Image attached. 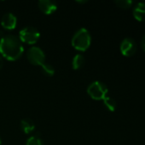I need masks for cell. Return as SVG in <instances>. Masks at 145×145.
Wrapping results in <instances>:
<instances>
[{
  "instance_id": "obj_1",
  "label": "cell",
  "mask_w": 145,
  "mask_h": 145,
  "mask_svg": "<svg viewBox=\"0 0 145 145\" xmlns=\"http://www.w3.org/2000/svg\"><path fill=\"white\" fill-rule=\"evenodd\" d=\"M24 52V47L18 37L5 35L0 39V54L9 61L19 59Z\"/></svg>"
},
{
  "instance_id": "obj_2",
  "label": "cell",
  "mask_w": 145,
  "mask_h": 145,
  "mask_svg": "<svg viewBox=\"0 0 145 145\" xmlns=\"http://www.w3.org/2000/svg\"><path fill=\"white\" fill-rule=\"evenodd\" d=\"M91 42V37L88 30L81 28L75 32L72 38V46L78 51L84 52L89 48Z\"/></svg>"
},
{
  "instance_id": "obj_3",
  "label": "cell",
  "mask_w": 145,
  "mask_h": 145,
  "mask_svg": "<svg viewBox=\"0 0 145 145\" xmlns=\"http://www.w3.org/2000/svg\"><path fill=\"white\" fill-rule=\"evenodd\" d=\"M108 92V87L99 81L93 82L87 88V93L95 100H103L107 97Z\"/></svg>"
},
{
  "instance_id": "obj_4",
  "label": "cell",
  "mask_w": 145,
  "mask_h": 145,
  "mask_svg": "<svg viewBox=\"0 0 145 145\" xmlns=\"http://www.w3.org/2000/svg\"><path fill=\"white\" fill-rule=\"evenodd\" d=\"M40 37L39 31L32 26H27L23 28L19 32V39L21 42H25L26 44H34L38 42Z\"/></svg>"
},
{
  "instance_id": "obj_5",
  "label": "cell",
  "mask_w": 145,
  "mask_h": 145,
  "mask_svg": "<svg viewBox=\"0 0 145 145\" xmlns=\"http://www.w3.org/2000/svg\"><path fill=\"white\" fill-rule=\"evenodd\" d=\"M27 59L28 61L34 65L42 66L45 63V54L38 47H32L28 49Z\"/></svg>"
},
{
  "instance_id": "obj_6",
  "label": "cell",
  "mask_w": 145,
  "mask_h": 145,
  "mask_svg": "<svg viewBox=\"0 0 145 145\" xmlns=\"http://www.w3.org/2000/svg\"><path fill=\"white\" fill-rule=\"evenodd\" d=\"M138 46L134 39L131 37L125 38L121 43V52L124 56H132L137 51Z\"/></svg>"
},
{
  "instance_id": "obj_7",
  "label": "cell",
  "mask_w": 145,
  "mask_h": 145,
  "mask_svg": "<svg viewBox=\"0 0 145 145\" xmlns=\"http://www.w3.org/2000/svg\"><path fill=\"white\" fill-rule=\"evenodd\" d=\"M17 25V19L16 17L11 14V13H7L3 14L1 20V25L7 30H14L16 27Z\"/></svg>"
},
{
  "instance_id": "obj_8",
  "label": "cell",
  "mask_w": 145,
  "mask_h": 145,
  "mask_svg": "<svg viewBox=\"0 0 145 145\" xmlns=\"http://www.w3.org/2000/svg\"><path fill=\"white\" fill-rule=\"evenodd\" d=\"M39 9L45 14H51L57 9V5L50 0H40L38 2Z\"/></svg>"
},
{
  "instance_id": "obj_9",
  "label": "cell",
  "mask_w": 145,
  "mask_h": 145,
  "mask_svg": "<svg viewBox=\"0 0 145 145\" xmlns=\"http://www.w3.org/2000/svg\"><path fill=\"white\" fill-rule=\"evenodd\" d=\"M133 16L138 21H145V3H138L133 8Z\"/></svg>"
},
{
  "instance_id": "obj_10",
  "label": "cell",
  "mask_w": 145,
  "mask_h": 145,
  "mask_svg": "<svg viewBox=\"0 0 145 145\" xmlns=\"http://www.w3.org/2000/svg\"><path fill=\"white\" fill-rule=\"evenodd\" d=\"M21 127L24 133L29 134L32 132H33V130L35 129V125L31 119L26 118L21 121Z\"/></svg>"
},
{
  "instance_id": "obj_11",
  "label": "cell",
  "mask_w": 145,
  "mask_h": 145,
  "mask_svg": "<svg viewBox=\"0 0 145 145\" xmlns=\"http://www.w3.org/2000/svg\"><path fill=\"white\" fill-rule=\"evenodd\" d=\"M84 63H85V58H84V56L82 54H76L73 57V61H72L73 69V70H79V69H80L84 65Z\"/></svg>"
},
{
  "instance_id": "obj_12",
  "label": "cell",
  "mask_w": 145,
  "mask_h": 145,
  "mask_svg": "<svg viewBox=\"0 0 145 145\" xmlns=\"http://www.w3.org/2000/svg\"><path fill=\"white\" fill-rule=\"evenodd\" d=\"M103 104L105 105V107L111 112H114L117 107V104H116V101L112 99L111 97H106L104 99H103Z\"/></svg>"
},
{
  "instance_id": "obj_13",
  "label": "cell",
  "mask_w": 145,
  "mask_h": 145,
  "mask_svg": "<svg viewBox=\"0 0 145 145\" xmlns=\"http://www.w3.org/2000/svg\"><path fill=\"white\" fill-rule=\"evenodd\" d=\"M41 68H42L43 72H44L46 76H52L55 74V69H54V67H53L51 65H50V64L44 63V64L41 66Z\"/></svg>"
},
{
  "instance_id": "obj_14",
  "label": "cell",
  "mask_w": 145,
  "mask_h": 145,
  "mask_svg": "<svg viewBox=\"0 0 145 145\" xmlns=\"http://www.w3.org/2000/svg\"><path fill=\"white\" fill-rule=\"evenodd\" d=\"M26 145H44V143L38 136H32L26 140Z\"/></svg>"
},
{
  "instance_id": "obj_15",
  "label": "cell",
  "mask_w": 145,
  "mask_h": 145,
  "mask_svg": "<svg viewBox=\"0 0 145 145\" xmlns=\"http://www.w3.org/2000/svg\"><path fill=\"white\" fill-rule=\"evenodd\" d=\"M133 2L132 0H116L115 4L121 8H129L132 5Z\"/></svg>"
},
{
  "instance_id": "obj_16",
  "label": "cell",
  "mask_w": 145,
  "mask_h": 145,
  "mask_svg": "<svg viewBox=\"0 0 145 145\" xmlns=\"http://www.w3.org/2000/svg\"><path fill=\"white\" fill-rule=\"evenodd\" d=\"M141 46H142L143 50L145 52V35H144V37H142V40H141Z\"/></svg>"
},
{
  "instance_id": "obj_17",
  "label": "cell",
  "mask_w": 145,
  "mask_h": 145,
  "mask_svg": "<svg viewBox=\"0 0 145 145\" xmlns=\"http://www.w3.org/2000/svg\"><path fill=\"white\" fill-rule=\"evenodd\" d=\"M78 3H87V1L86 0H85V1H76Z\"/></svg>"
},
{
  "instance_id": "obj_18",
  "label": "cell",
  "mask_w": 145,
  "mask_h": 145,
  "mask_svg": "<svg viewBox=\"0 0 145 145\" xmlns=\"http://www.w3.org/2000/svg\"><path fill=\"white\" fill-rule=\"evenodd\" d=\"M2 66H3V59L0 56V69L2 68Z\"/></svg>"
},
{
  "instance_id": "obj_19",
  "label": "cell",
  "mask_w": 145,
  "mask_h": 145,
  "mask_svg": "<svg viewBox=\"0 0 145 145\" xmlns=\"http://www.w3.org/2000/svg\"><path fill=\"white\" fill-rule=\"evenodd\" d=\"M2 144V141H1V139H0V145Z\"/></svg>"
}]
</instances>
